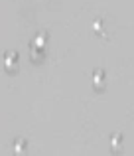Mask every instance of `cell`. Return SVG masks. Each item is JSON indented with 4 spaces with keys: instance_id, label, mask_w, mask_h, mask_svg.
<instances>
[{
    "instance_id": "1",
    "label": "cell",
    "mask_w": 134,
    "mask_h": 156,
    "mask_svg": "<svg viewBox=\"0 0 134 156\" xmlns=\"http://www.w3.org/2000/svg\"><path fill=\"white\" fill-rule=\"evenodd\" d=\"M14 53H10V55H8V61H6V67L8 69H14Z\"/></svg>"
}]
</instances>
